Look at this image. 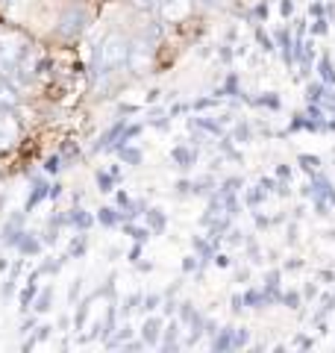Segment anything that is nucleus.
Returning <instances> with one entry per match:
<instances>
[{
  "label": "nucleus",
  "instance_id": "obj_1",
  "mask_svg": "<svg viewBox=\"0 0 335 353\" xmlns=\"http://www.w3.org/2000/svg\"><path fill=\"white\" fill-rule=\"evenodd\" d=\"M127 50H130V41L121 36V32H106L100 44L94 48V57H92V74L94 77H109L115 74L118 68H124L127 62Z\"/></svg>",
  "mask_w": 335,
  "mask_h": 353
},
{
  "label": "nucleus",
  "instance_id": "obj_2",
  "mask_svg": "<svg viewBox=\"0 0 335 353\" xmlns=\"http://www.w3.org/2000/svg\"><path fill=\"white\" fill-rule=\"evenodd\" d=\"M24 57H27L24 41L18 36H9V32H0V80H6V77L21 71Z\"/></svg>",
  "mask_w": 335,
  "mask_h": 353
},
{
  "label": "nucleus",
  "instance_id": "obj_3",
  "mask_svg": "<svg viewBox=\"0 0 335 353\" xmlns=\"http://www.w3.org/2000/svg\"><path fill=\"white\" fill-rule=\"evenodd\" d=\"M150 59H153V39L148 36H139L130 41V50H127V68L132 77H144L150 71Z\"/></svg>",
  "mask_w": 335,
  "mask_h": 353
},
{
  "label": "nucleus",
  "instance_id": "obj_4",
  "mask_svg": "<svg viewBox=\"0 0 335 353\" xmlns=\"http://www.w3.org/2000/svg\"><path fill=\"white\" fill-rule=\"evenodd\" d=\"M85 24H88V12H85V6L71 3V6L62 12L56 32H59V36H65V39H77V36H80V32L85 30Z\"/></svg>",
  "mask_w": 335,
  "mask_h": 353
},
{
  "label": "nucleus",
  "instance_id": "obj_5",
  "mask_svg": "<svg viewBox=\"0 0 335 353\" xmlns=\"http://www.w3.org/2000/svg\"><path fill=\"white\" fill-rule=\"evenodd\" d=\"M159 15L162 21H171V24H176V21H183L192 15V9H194V0H159Z\"/></svg>",
  "mask_w": 335,
  "mask_h": 353
},
{
  "label": "nucleus",
  "instance_id": "obj_6",
  "mask_svg": "<svg viewBox=\"0 0 335 353\" xmlns=\"http://www.w3.org/2000/svg\"><path fill=\"white\" fill-rule=\"evenodd\" d=\"M15 132H18V127H15V118L9 115L6 109H0V148H9V145H12Z\"/></svg>",
  "mask_w": 335,
  "mask_h": 353
},
{
  "label": "nucleus",
  "instance_id": "obj_7",
  "mask_svg": "<svg viewBox=\"0 0 335 353\" xmlns=\"http://www.w3.org/2000/svg\"><path fill=\"white\" fill-rule=\"evenodd\" d=\"M18 103V94H15V88L9 85L6 80H0V109H6V112H12Z\"/></svg>",
  "mask_w": 335,
  "mask_h": 353
},
{
  "label": "nucleus",
  "instance_id": "obj_8",
  "mask_svg": "<svg viewBox=\"0 0 335 353\" xmlns=\"http://www.w3.org/2000/svg\"><path fill=\"white\" fill-rule=\"evenodd\" d=\"M159 330H162L159 318H148V321H144V327H141V339L148 341V345H156V341H159Z\"/></svg>",
  "mask_w": 335,
  "mask_h": 353
},
{
  "label": "nucleus",
  "instance_id": "obj_9",
  "mask_svg": "<svg viewBox=\"0 0 335 353\" xmlns=\"http://www.w3.org/2000/svg\"><path fill=\"white\" fill-rule=\"evenodd\" d=\"M121 157H124L127 162H132V165L141 162V153H139L136 148H127V145H121Z\"/></svg>",
  "mask_w": 335,
  "mask_h": 353
},
{
  "label": "nucleus",
  "instance_id": "obj_10",
  "mask_svg": "<svg viewBox=\"0 0 335 353\" xmlns=\"http://www.w3.org/2000/svg\"><path fill=\"white\" fill-rule=\"evenodd\" d=\"M50 297H53V292H50V289H44V292H41L39 303H36V309H39V312H48V309H50Z\"/></svg>",
  "mask_w": 335,
  "mask_h": 353
},
{
  "label": "nucleus",
  "instance_id": "obj_11",
  "mask_svg": "<svg viewBox=\"0 0 335 353\" xmlns=\"http://www.w3.org/2000/svg\"><path fill=\"white\" fill-rule=\"evenodd\" d=\"M71 221H74V224H80V227H88V224H92V218H88V215L83 212V209H74Z\"/></svg>",
  "mask_w": 335,
  "mask_h": 353
},
{
  "label": "nucleus",
  "instance_id": "obj_12",
  "mask_svg": "<svg viewBox=\"0 0 335 353\" xmlns=\"http://www.w3.org/2000/svg\"><path fill=\"white\" fill-rule=\"evenodd\" d=\"M174 159H176V162H183V165H188V162L194 159V153H188V150H183V148H176V150H174Z\"/></svg>",
  "mask_w": 335,
  "mask_h": 353
},
{
  "label": "nucleus",
  "instance_id": "obj_13",
  "mask_svg": "<svg viewBox=\"0 0 335 353\" xmlns=\"http://www.w3.org/2000/svg\"><path fill=\"white\" fill-rule=\"evenodd\" d=\"M39 241L36 239H24V241H21V250H24V253H39Z\"/></svg>",
  "mask_w": 335,
  "mask_h": 353
},
{
  "label": "nucleus",
  "instance_id": "obj_14",
  "mask_svg": "<svg viewBox=\"0 0 335 353\" xmlns=\"http://www.w3.org/2000/svg\"><path fill=\"white\" fill-rule=\"evenodd\" d=\"M97 185H100V192H112V176L109 174H97Z\"/></svg>",
  "mask_w": 335,
  "mask_h": 353
},
{
  "label": "nucleus",
  "instance_id": "obj_15",
  "mask_svg": "<svg viewBox=\"0 0 335 353\" xmlns=\"http://www.w3.org/2000/svg\"><path fill=\"white\" fill-rule=\"evenodd\" d=\"M100 221H103V224H115V209H100Z\"/></svg>",
  "mask_w": 335,
  "mask_h": 353
},
{
  "label": "nucleus",
  "instance_id": "obj_16",
  "mask_svg": "<svg viewBox=\"0 0 335 353\" xmlns=\"http://www.w3.org/2000/svg\"><path fill=\"white\" fill-rule=\"evenodd\" d=\"M156 306H159V294H148V297H144V309H148V312H153Z\"/></svg>",
  "mask_w": 335,
  "mask_h": 353
},
{
  "label": "nucleus",
  "instance_id": "obj_17",
  "mask_svg": "<svg viewBox=\"0 0 335 353\" xmlns=\"http://www.w3.org/2000/svg\"><path fill=\"white\" fill-rule=\"evenodd\" d=\"M132 3H136L139 9H148V12H150V9L159 6V0H132Z\"/></svg>",
  "mask_w": 335,
  "mask_h": 353
},
{
  "label": "nucleus",
  "instance_id": "obj_18",
  "mask_svg": "<svg viewBox=\"0 0 335 353\" xmlns=\"http://www.w3.org/2000/svg\"><path fill=\"white\" fill-rule=\"evenodd\" d=\"M176 330H180V327H176V324L171 321V327H168V333H165V339H168V345H176Z\"/></svg>",
  "mask_w": 335,
  "mask_h": 353
},
{
  "label": "nucleus",
  "instance_id": "obj_19",
  "mask_svg": "<svg viewBox=\"0 0 335 353\" xmlns=\"http://www.w3.org/2000/svg\"><path fill=\"white\" fill-rule=\"evenodd\" d=\"M150 221H153L156 230H162V215H159V209H150Z\"/></svg>",
  "mask_w": 335,
  "mask_h": 353
},
{
  "label": "nucleus",
  "instance_id": "obj_20",
  "mask_svg": "<svg viewBox=\"0 0 335 353\" xmlns=\"http://www.w3.org/2000/svg\"><path fill=\"white\" fill-rule=\"evenodd\" d=\"M44 168H48V171H59V157H50V159H48V165H44Z\"/></svg>",
  "mask_w": 335,
  "mask_h": 353
},
{
  "label": "nucleus",
  "instance_id": "obj_21",
  "mask_svg": "<svg viewBox=\"0 0 335 353\" xmlns=\"http://www.w3.org/2000/svg\"><path fill=\"white\" fill-rule=\"evenodd\" d=\"M77 294H80V280H74V285H71V303L77 301Z\"/></svg>",
  "mask_w": 335,
  "mask_h": 353
},
{
  "label": "nucleus",
  "instance_id": "obj_22",
  "mask_svg": "<svg viewBox=\"0 0 335 353\" xmlns=\"http://www.w3.org/2000/svg\"><path fill=\"white\" fill-rule=\"evenodd\" d=\"M9 3H12V0H0V6H9Z\"/></svg>",
  "mask_w": 335,
  "mask_h": 353
}]
</instances>
